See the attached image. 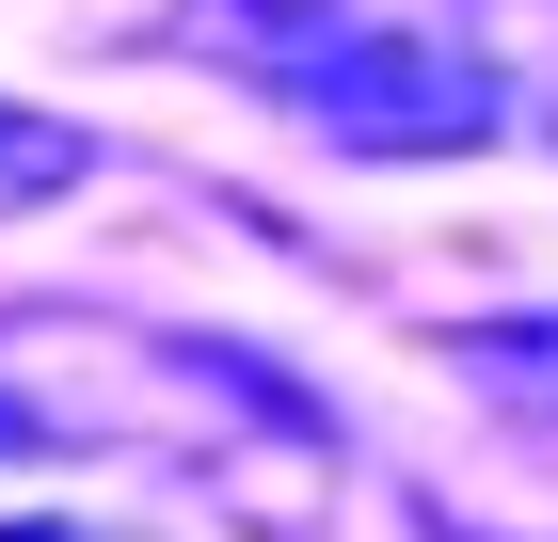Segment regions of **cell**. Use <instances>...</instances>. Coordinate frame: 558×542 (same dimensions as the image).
Returning <instances> with one entry per match:
<instances>
[{
  "mask_svg": "<svg viewBox=\"0 0 558 542\" xmlns=\"http://www.w3.org/2000/svg\"><path fill=\"white\" fill-rule=\"evenodd\" d=\"M463 383L511 399V415H558V320H478L463 335Z\"/></svg>",
  "mask_w": 558,
  "mask_h": 542,
  "instance_id": "277c9868",
  "label": "cell"
},
{
  "mask_svg": "<svg viewBox=\"0 0 558 542\" xmlns=\"http://www.w3.org/2000/svg\"><path fill=\"white\" fill-rule=\"evenodd\" d=\"M271 112H303L336 160H478V144L511 128V96H495V64H478V48H447V33L336 16V33L271 81Z\"/></svg>",
  "mask_w": 558,
  "mask_h": 542,
  "instance_id": "7a4b0ae2",
  "label": "cell"
},
{
  "mask_svg": "<svg viewBox=\"0 0 558 542\" xmlns=\"http://www.w3.org/2000/svg\"><path fill=\"white\" fill-rule=\"evenodd\" d=\"M0 542H96V527H64V510H48V527H0Z\"/></svg>",
  "mask_w": 558,
  "mask_h": 542,
  "instance_id": "8992f818",
  "label": "cell"
},
{
  "mask_svg": "<svg viewBox=\"0 0 558 542\" xmlns=\"http://www.w3.org/2000/svg\"><path fill=\"white\" fill-rule=\"evenodd\" d=\"M81 176H96V144H81V128L0 96V208H48V192H81Z\"/></svg>",
  "mask_w": 558,
  "mask_h": 542,
  "instance_id": "5b68a950",
  "label": "cell"
},
{
  "mask_svg": "<svg viewBox=\"0 0 558 542\" xmlns=\"http://www.w3.org/2000/svg\"><path fill=\"white\" fill-rule=\"evenodd\" d=\"M0 447L33 462H160L208 495L240 542H319L336 527V431L288 368L240 335L112 320V303H0Z\"/></svg>",
  "mask_w": 558,
  "mask_h": 542,
  "instance_id": "6da1fadb",
  "label": "cell"
},
{
  "mask_svg": "<svg viewBox=\"0 0 558 542\" xmlns=\"http://www.w3.org/2000/svg\"><path fill=\"white\" fill-rule=\"evenodd\" d=\"M336 16H367V0H192V16H175V33H192V48H208V64H240V81H288V64H303V48H319V33H336Z\"/></svg>",
  "mask_w": 558,
  "mask_h": 542,
  "instance_id": "3957f363",
  "label": "cell"
}]
</instances>
